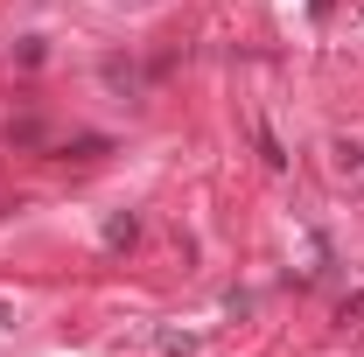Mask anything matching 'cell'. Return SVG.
<instances>
[{"label":"cell","mask_w":364,"mask_h":357,"mask_svg":"<svg viewBox=\"0 0 364 357\" xmlns=\"http://www.w3.org/2000/svg\"><path fill=\"white\" fill-rule=\"evenodd\" d=\"M134 238H140V218H134V211H119V218L105 224V252H127Z\"/></svg>","instance_id":"obj_1"},{"label":"cell","mask_w":364,"mask_h":357,"mask_svg":"<svg viewBox=\"0 0 364 357\" xmlns=\"http://www.w3.org/2000/svg\"><path fill=\"white\" fill-rule=\"evenodd\" d=\"M336 169H343V176H364V147L358 140H336Z\"/></svg>","instance_id":"obj_2"},{"label":"cell","mask_w":364,"mask_h":357,"mask_svg":"<svg viewBox=\"0 0 364 357\" xmlns=\"http://www.w3.org/2000/svg\"><path fill=\"white\" fill-rule=\"evenodd\" d=\"M336 322H364V287H358V294H343V309H336Z\"/></svg>","instance_id":"obj_3"},{"label":"cell","mask_w":364,"mask_h":357,"mask_svg":"<svg viewBox=\"0 0 364 357\" xmlns=\"http://www.w3.org/2000/svg\"><path fill=\"white\" fill-rule=\"evenodd\" d=\"M7 322H14V302H0V329H7Z\"/></svg>","instance_id":"obj_4"}]
</instances>
